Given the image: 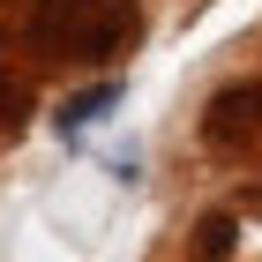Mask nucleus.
Instances as JSON below:
<instances>
[{"label":"nucleus","instance_id":"obj_1","mask_svg":"<svg viewBox=\"0 0 262 262\" xmlns=\"http://www.w3.org/2000/svg\"><path fill=\"white\" fill-rule=\"evenodd\" d=\"M135 0H38L30 15V45L60 53V60H113L135 38Z\"/></svg>","mask_w":262,"mask_h":262},{"label":"nucleus","instance_id":"obj_2","mask_svg":"<svg viewBox=\"0 0 262 262\" xmlns=\"http://www.w3.org/2000/svg\"><path fill=\"white\" fill-rule=\"evenodd\" d=\"M210 142H240V135H262V82H240V90H217L210 98V120H202Z\"/></svg>","mask_w":262,"mask_h":262},{"label":"nucleus","instance_id":"obj_3","mask_svg":"<svg viewBox=\"0 0 262 262\" xmlns=\"http://www.w3.org/2000/svg\"><path fill=\"white\" fill-rule=\"evenodd\" d=\"M113 98H120V82H98L90 98L60 105V135H82V127H90V120H105V113H113Z\"/></svg>","mask_w":262,"mask_h":262},{"label":"nucleus","instance_id":"obj_4","mask_svg":"<svg viewBox=\"0 0 262 262\" xmlns=\"http://www.w3.org/2000/svg\"><path fill=\"white\" fill-rule=\"evenodd\" d=\"M202 247H210V255H225V247H232V217H210V225H202Z\"/></svg>","mask_w":262,"mask_h":262}]
</instances>
